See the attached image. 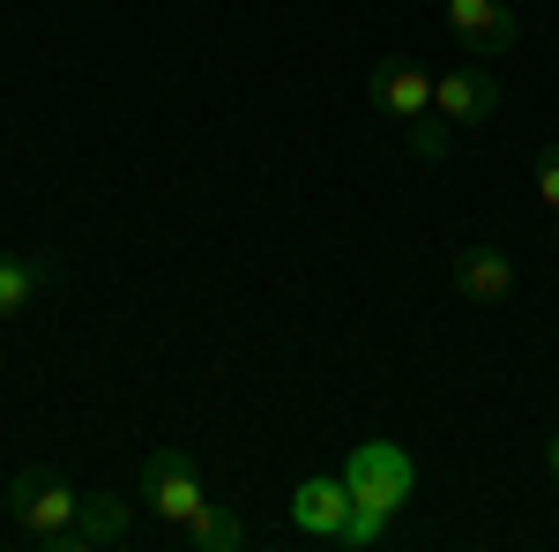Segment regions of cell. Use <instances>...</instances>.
Returning a JSON list of instances; mask_svg holds the SVG:
<instances>
[{"instance_id":"obj_2","label":"cell","mask_w":559,"mask_h":552,"mask_svg":"<svg viewBox=\"0 0 559 552\" xmlns=\"http://www.w3.org/2000/svg\"><path fill=\"white\" fill-rule=\"evenodd\" d=\"M8 508H15V522H23V538H31V545H45L52 530H68V522L83 515V493H75L68 478H52V470H15Z\"/></svg>"},{"instance_id":"obj_11","label":"cell","mask_w":559,"mask_h":552,"mask_svg":"<svg viewBox=\"0 0 559 552\" xmlns=\"http://www.w3.org/2000/svg\"><path fill=\"white\" fill-rule=\"evenodd\" d=\"M187 545H194V552H239V545H247V522H239L231 508H210V501H202L194 522H187Z\"/></svg>"},{"instance_id":"obj_12","label":"cell","mask_w":559,"mask_h":552,"mask_svg":"<svg viewBox=\"0 0 559 552\" xmlns=\"http://www.w3.org/2000/svg\"><path fill=\"white\" fill-rule=\"evenodd\" d=\"M403 142H411V157H418V165H448V157H455V120H448V113H418V120H403Z\"/></svg>"},{"instance_id":"obj_9","label":"cell","mask_w":559,"mask_h":552,"mask_svg":"<svg viewBox=\"0 0 559 552\" xmlns=\"http://www.w3.org/2000/svg\"><path fill=\"white\" fill-rule=\"evenodd\" d=\"M455 292L477 298V306H500V298L515 292V261L500 255V247H463L455 255Z\"/></svg>"},{"instance_id":"obj_14","label":"cell","mask_w":559,"mask_h":552,"mask_svg":"<svg viewBox=\"0 0 559 552\" xmlns=\"http://www.w3.org/2000/svg\"><path fill=\"white\" fill-rule=\"evenodd\" d=\"M545 470H552V478H559V433H552V441H545Z\"/></svg>"},{"instance_id":"obj_6","label":"cell","mask_w":559,"mask_h":552,"mask_svg":"<svg viewBox=\"0 0 559 552\" xmlns=\"http://www.w3.org/2000/svg\"><path fill=\"white\" fill-rule=\"evenodd\" d=\"M350 485H344V470H329V478H306L299 493H292V522H299L306 538H321V545H336L350 530Z\"/></svg>"},{"instance_id":"obj_10","label":"cell","mask_w":559,"mask_h":552,"mask_svg":"<svg viewBox=\"0 0 559 552\" xmlns=\"http://www.w3.org/2000/svg\"><path fill=\"white\" fill-rule=\"evenodd\" d=\"M45 284H52V261L45 255H0V321H15Z\"/></svg>"},{"instance_id":"obj_4","label":"cell","mask_w":559,"mask_h":552,"mask_svg":"<svg viewBox=\"0 0 559 552\" xmlns=\"http://www.w3.org/2000/svg\"><path fill=\"white\" fill-rule=\"evenodd\" d=\"M134 515L120 493H83V515L68 522V530H52L45 538V552H97V545H128Z\"/></svg>"},{"instance_id":"obj_5","label":"cell","mask_w":559,"mask_h":552,"mask_svg":"<svg viewBox=\"0 0 559 552\" xmlns=\"http://www.w3.org/2000/svg\"><path fill=\"white\" fill-rule=\"evenodd\" d=\"M432 113H448L455 128H485L500 113V75L492 68H455V75H432Z\"/></svg>"},{"instance_id":"obj_1","label":"cell","mask_w":559,"mask_h":552,"mask_svg":"<svg viewBox=\"0 0 559 552\" xmlns=\"http://www.w3.org/2000/svg\"><path fill=\"white\" fill-rule=\"evenodd\" d=\"M336 470H344L350 501H358V508H350V530L336 538V545H350V552H358V545H381V530L395 522V508L418 493V463H411L395 441H358Z\"/></svg>"},{"instance_id":"obj_8","label":"cell","mask_w":559,"mask_h":552,"mask_svg":"<svg viewBox=\"0 0 559 552\" xmlns=\"http://www.w3.org/2000/svg\"><path fill=\"white\" fill-rule=\"evenodd\" d=\"M448 31L471 45V52H508V45L522 38L508 0H448Z\"/></svg>"},{"instance_id":"obj_7","label":"cell","mask_w":559,"mask_h":552,"mask_svg":"<svg viewBox=\"0 0 559 552\" xmlns=\"http://www.w3.org/2000/svg\"><path fill=\"white\" fill-rule=\"evenodd\" d=\"M366 97H373V113H388V120H418V113H432V75L418 60H381L366 75Z\"/></svg>"},{"instance_id":"obj_3","label":"cell","mask_w":559,"mask_h":552,"mask_svg":"<svg viewBox=\"0 0 559 552\" xmlns=\"http://www.w3.org/2000/svg\"><path fill=\"white\" fill-rule=\"evenodd\" d=\"M142 501H150V515H165V522H194V508H202V470H194V456L187 448H157L150 463H142Z\"/></svg>"},{"instance_id":"obj_13","label":"cell","mask_w":559,"mask_h":552,"mask_svg":"<svg viewBox=\"0 0 559 552\" xmlns=\"http://www.w3.org/2000/svg\"><path fill=\"white\" fill-rule=\"evenodd\" d=\"M530 172H537V202H552V216H559V142H545Z\"/></svg>"}]
</instances>
